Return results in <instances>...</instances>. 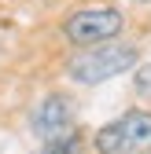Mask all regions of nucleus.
<instances>
[{
	"label": "nucleus",
	"instance_id": "39448f33",
	"mask_svg": "<svg viewBox=\"0 0 151 154\" xmlns=\"http://www.w3.org/2000/svg\"><path fill=\"white\" fill-rule=\"evenodd\" d=\"M41 154H78V136H70V140H59V143H44Z\"/></svg>",
	"mask_w": 151,
	"mask_h": 154
},
{
	"label": "nucleus",
	"instance_id": "20e7f679",
	"mask_svg": "<svg viewBox=\"0 0 151 154\" xmlns=\"http://www.w3.org/2000/svg\"><path fill=\"white\" fill-rule=\"evenodd\" d=\"M30 121H33V132L44 143H59V140H70L74 136V110H70V103L63 99V95L41 99Z\"/></svg>",
	"mask_w": 151,
	"mask_h": 154
},
{
	"label": "nucleus",
	"instance_id": "f257e3e1",
	"mask_svg": "<svg viewBox=\"0 0 151 154\" xmlns=\"http://www.w3.org/2000/svg\"><path fill=\"white\" fill-rule=\"evenodd\" d=\"M137 66V48L129 44H96L88 48L85 55L70 63V77L78 85H100V81H111L125 70Z\"/></svg>",
	"mask_w": 151,
	"mask_h": 154
},
{
	"label": "nucleus",
	"instance_id": "423d86ee",
	"mask_svg": "<svg viewBox=\"0 0 151 154\" xmlns=\"http://www.w3.org/2000/svg\"><path fill=\"white\" fill-rule=\"evenodd\" d=\"M137 88H140L144 95H151V66H140V70H137Z\"/></svg>",
	"mask_w": 151,
	"mask_h": 154
},
{
	"label": "nucleus",
	"instance_id": "f03ea898",
	"mask_svg": "<svg viewBox=\"0 0 151 154\" xmlns=\"http://www.w3.org/2000/svg\"><path fill=\"white\" fill-rule=\"evenodd\" d=\"M100 154H151V114L129 110L118 121H111L96 132Z\"/></svg>",
	"mask_w": 151,
	"mask_h": 154
},
{
	"label": "nucleus",
	"instance_id": "7ed1b4c3",
	"mask_svg": "<svg viewBox=\"0 0 151 154\" xmlns=\"http://www.w3.org/2000/svg\"><path fill=\"white\" fill-rule=\"evenodd\" d=\"M118 29H122V15L114 8H85L66 18V37L74 44H88V48L111 41Z\"/></svg>",
	"mask_w": 151,
	"mask_h": 154
}]
</instances>
